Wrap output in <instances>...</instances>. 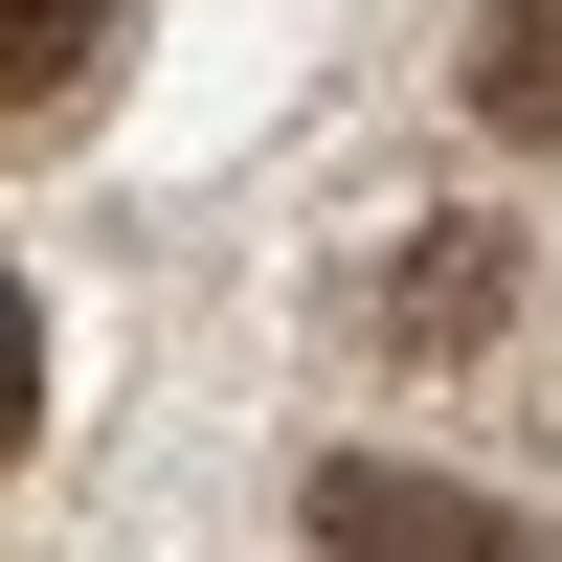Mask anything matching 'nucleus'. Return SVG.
<instances>
[{
	"mask_svg": "<svg viewBox=\"0 0 562 562\" xmlns=\"http://www.w3.org/2000/svg\"><path fill=\"white\" fill-rule=\"evenodd\" d=\"M315 562H540V518L473 495V473H405V450H338L315 473Z\"/></svg>",
	"mask_w": 562,
	"mask_h": 562,
	"instance_id": "obj_1",
	"label": "nucleus"
},
{
	"mask_svg": "<svg viewBox=\"0 0 562 562\" xmlns=\"http://www.w3.org/2000/svg\"><path fill=\"white\" fill-rule=\"evenodd\" d=\"M473 113H495V135H562V0H495V45H473Z\"/></svg>",
	"mask_w": 562,
	"mask_h": 562,
	"instance_id": "obj_4",
	"label": "nucleus"
},
{
	"mask_svg": "<svg viewBox=\"0 0 562 562\" xmlns=\"http://www.w3.org/2000/svg\"><path fill=\"white\" fill-rule=\"evenodd\" d=\"M495 315H518V248H495V225H405V248H360V338H495Z\"/></svg>",
	"mask_w": 562,
	"mask_h": 562,
	"instance_id": "obj_2",
	"label": "nucleus"
},
{
	"mask_svg": "<svg viewBox=\"0 0 562 562\" xmlns=\"http://www.w3.org/2000/svg\"><path fill=\"white\" fill-rule=\"evenodd\" d=\"M90 68H113V0H0V135H23V113H68Z\"/></svg>",
	"mask_w": 562,
	"mask_h": 562,
	"instance_id": "obj_3",
	"label": "nucleus"
},
{
	"mask_svg": "<svg viewBox=\"0 0 562 562\" xmlns=\"http://www.w3.org/2000/svg\"><path fill=\"white\" fill-rule=\"evenodd\" d=\"M23 428H45V315L0 293V473H23Z\"/></svg>",
	"mask_w": 562,
	"mask_h": 562,
	"instance_id": "obj_5",
	"label": "nucleus"
}]
</instances>
